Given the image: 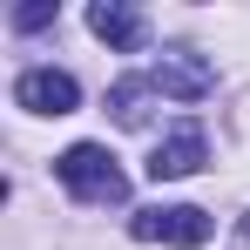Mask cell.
<instances>
[{
    "label": "cell",
    "mask_w": 250,
    "mask_h": 250,
    "mask_svg": "<svg viewBox=\"0 0 250 250\" xmlns=\"http://www.w3.org/2000/svg\"><path fill=\"white\" fill-rule=\"evenodd\" d=\"M88 27H95L102 41L115 47V54H135V47H142V34H149V27H142V14H135V7H122V0L88 7Z\"/></svg>",
    "instance_id": "8992f818"
},
{
    "label": "cell",
    "mask_w": 250,
    "mask_h": 250,
    "mask_svg": "<svg viewBox=\"0 0 250 250\" xmlns=\"http://www.w3.org/2000/svg\"><path fill=\"white\" fill-rule=\"evenodd\" d=\"M149 82L163 88V95H176V102H203L209 88H216V68H209L203 54H189V47H169L163 61L149 68Z\"/></svg>",
    "instance_id": "277c9868"
},
{
    "label": "cell",
    "mask_w": 250,
    "mask_h": 250,
    "mask_svg": "<svg viewBox=\"0 0 250 250\" xmlns=\"http://www.w3.org/2000/svg\"><path fill=\"white\" fill-rule=\"evenodd\" d=\"M47 21H54V7H47V0H34V7H14V27H21V34H34V27H47Z\"/></svg>",
    "instance_id": "ba28073f"
},
{
    "label": "cell",
    "mask_w": 250,
    "mask_h": 250,
    "mask_svg": "<svg viewBox=\"0 0 250 250\" xmlns=\"http://www.w3.org/2000/svg\"><path fill=\"white\" fill-rule=\"evenodd\" d=\"M230 250H250V216L237 223V244H230Z\"/></svg>",
    "instance_id": "9c48e42d"
},
{
    "label": "cell",
    "mask_w": 250,
    "mask_h": 250,
    "mask_svg": "<svg viewBox=\"0 0 250 250\" xmlns=\"http://www.w3.org/2000/svg\"><path fill=\"white\" fill-rule=\"evenodd\" d=\"M54 176L68 183L75 203H122V196H128V176L115 169V156H108L102 142H75V149H61V156H54Z\"/></svg>",
    "instance_id": "6da1fadb"
},
{
    "label": "cell",
    "mask_w": 250,
    "mask_h": 250,
    "mask_svg": "<svg viewBox=\"0 0 250 250\" xmlns=\"http://www.w3.org/2000/svg\"><path fill=\"white\" fill-rule=\"evenodd\" d=\"M209 163V142L196 122H183L169 142H156V156H149V183H183V176H196Z\"/></svg>",
    "instance_id": "5b68a950"
},
{
    "label": "cell",
    "mask_w": 250,
    "mask_h": 250,
    "mask_svg": "<svg viewBox=\"0 0 250 250\" xmlns=\"http://www.w3.org/2000/svg\"><path fill=\"white\" fill-rule=\"evenodd\" d=\"M209 209H196V203H156V209H135L128 216V237L135 244H169V250H196V244H209Z\"/></svg>",
    "instance_id": "7a4b0ae2"
},
{
    "label": "cell",
    "mask_w": 250,
    "mask_h": 250,
    "mask_svg": "<svg viewBox=\"0 0 250 250\" xmlns=\"http://www.w3.org/2000/svg\"><path fill=\"white\" fill-rule=\"evenodd\" d=\"M149 95H156V82H142V75H122V82L108 88V115L122 128H142L149 122Z\"/></svg>",
    "instance_id": "52a82bcc"
},
{
    "label": "cell",
    "mask_w": 250,
    "mask_h": 250,
    "mask_svg": "<svg viewBox=\"0 0 250 250\" xmlns=\"http://www.w3.org/2000/svg\"><path fill=\"white\" fill-rule=\"evenodd\" d=\"M14 108H27V115H75L82 108V88L61 68H27L14 82Z\"/></svg>",
    "instance_id": "3957f363"
}]
</instances>
